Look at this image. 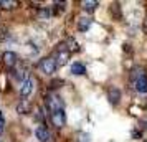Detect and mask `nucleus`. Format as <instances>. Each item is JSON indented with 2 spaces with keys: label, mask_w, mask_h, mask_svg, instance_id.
Masks as SVG:
<instances>
[{
  "label": "nucleus",
  "mask_w": 147,
  "mask_h": 142,
  "mask_svg": "<svg viewBox=\"0 0 147 142\" xmlns=\"http://www.w3.org/2000/svg\"><path fill=\"white\" fill-rule=\"evenodd\" d=\"M71 73L76 75V76L86 75V66H84L83 63H73V65H71Z\"/></svg>",
  "instance_id": "obj_10"
},
{
  "label": "nucleus",
  "mask_w": 147,
  "mask_h": 142,
  "mask_svg": "<svg viewBox=\"0 0 147 142\" xmlns=\"http://www.w3.org/2000/svg\"><path fill=\"white\" fill-rule=\"evenodd\" d=\"M51 122H53L55 127H65V124H66V116L63 111H56V112H51Z\"/></svg>",
  "instance_id": "obj_4"
},
{
  "label": "nucleus",
  "mask_w": 147,
  "mask_h": 142,
  "mask_svg": "<svg viewBox=\"0 0 147 142\" xmlns=\"http://www.w3.org/2000/svg\"><path fill=\"white\" fill-rule=\"evenodd\" d=\"M0 7L7 8V10H10V8H15L17 7V2H13V0H2L0 2Z\"/></svg>",
  "instance_id": "obj_15"
},
{
  "label": "nucleus",
  "mask_w": 147,
  "mask_h": 142,
  "mask_svg": "<svg viewBox=\"0 0 147 142\" xmlns=\"http://www.w3.org/2000/svg\"><path fill=\"white\" fill-rule=\"evenodd\" d=\"M38 18H40V20H48V18H50V10H47V8L40 10V12H38Z\"/></svg>",
  "instance_id": "obj_16"
},
{
  "label": "nucleus",
  "mask_w": 147,
  "mask_h": 142,
  "mask_svg": "<svg viewBox=\"0 0 147 142\" xmlns=\"http://www.w3.org/2000/svg\"><path fill=\"white\" fill-rule=\"evenodd\" d=\"M66 50L69 51V53H76V51H80V45L76 43V40L74 38H68L66 40Z\"/></svg>",
  "instance_id": "obj_11"
},
{
  "label": "nucleus",
  "mask_w": 147,
  "mask_h": 142,
  "mask_svg": "<svg viewBox=\"0 0 147 142\" xmlns=\"http://www.w3.org/2000/svg\"><path fill=\"white\" fill-rule=\"evenodd\" d=\"M32 91H33V81H32L30 78L23 79V83H22V88H20L22 98H28V96L32 94Z\"/></svg>",
  "instance_id": "obj_5"
},
{
  "label": "nucleus",
  "mask_w": 147,
  "mask_h": 142,
  "mask_svg": "<svg viewBox=\"0 0 147 142\" xmlns=\"http://www.w3.org/2000/svg\"><path fill=\"white\" fill-rule=\"evenodd\" d=\"M107 98H109L111 104H117V101L121 99V91L116 86H113V88L107 89Z\"/></svg>",
  "instance_id": "obj_8"
},
{
  "label": "nucleus",
  "mask_w": 147,
  "mask_h": 142,
  "mask_svg": "<svg viewBox=\"0 0 147 142\" xmlns=\"http://www.w3.org/2000/svg\"><path fill=\"white\" fill-rule=\"evenodd\" d=\"M35 135H36V139L40 142H48L50 141V132H48V129L45 126H40V127H36L35 131Z\"/></svg>",
  "instance_id": "obj_7"
},
{
  "label": "nucleus",
  "mask_w": 147,
  "mask_h": 142,
  "mask_svg": "<svg viewBox=\"0 0 147 142\" xmlns=\"http://www.w3.org/2000/svg\"><path fill=\"white\" fill-rule=\"evenodd\" d=\"M3 126H5V119H3V114L0 112V131L3 129Z\"/></svg>",
  "instance_id": "obj_17"
},
{
  "label": "nucleus",
  "mask_w": 147,
  "mask_h": 142,
  "mask_svg": "<svg viewBox=\"0 0 147 142\" xmlns=\"http://www.w3.org/2000/svg\"><path fill=\"white\" fill-rule=\"evenodd\" d=\"M136 89L139 93H147V76H140V78H136V83H134Z\"/></svg>",
  "instance_id": "obj_9"
},
{
  "label": "nucleus",
  "mask_w": 147,
  "mask_h": 142,
  "mask_svg": "<svg viewBox=\"0 0 147 142\" xmlns=\"http://www.w3.org/2000/svg\"><path fill=\"white\" fill-rule=\"evenodd\" d=\"M91 27V18H80L78 22V28H80L81 32H88Z\"/></svg>",
  "instance_id": "obj_14"
},
{
  "label": "nucleus",
  "mask_w": 147,
  "mask_h": 142,
  "mask_svg": "<svg viewBox=\"0 0 147 142\" xmlns=\"http://www.w3.org/2000/svg\"><path fill=\"white\" fill-rule=\"evenodd\" d=\"M2 60H3V65L7 68H13L17 65V55L13 51H5L3 56H2Z\"/></svg>",
  "instance_id": "obj_6"
},
{
  "label": "nucleus",
  "mask_w": 147,
  "mask_h": 142,
  "mask_svg": "<svg viewBox=\"0 0 147 142\" xmlns=\"http://www.w3.org/2000/svg\"><path fill=\"white\" fill-rule=\"evenodd\" d=\"M69 55L71 53L65 48V45H60L58 51H56V56H55V63H56V66H65V65L68 63V60H69Z\"/></svg>",
  "instance_id": "obj_2"
},
{
  "label": "nucleus",
  "mask_w": 147,
  "mask_h": 142,
  "mask_svg": "<svg viewBox=\"0 0 147 142\" xmlns=\"http://www.w3.org/2000/svg\"><path fill=\"white\" fill-rule=\"evenodd\" d=\"M63 106H65V102L61 99L58 94H48L47 96V108L51 111V112H56V111H63Z\"/></svg>",
  "instance_id": "obj_1"
},
{
  "label": "nucleus",
  "mask_w": 147,
  "mask_h": 142,
  "mask_svg": "<svg viewBox=\"0 0 147 142\" xmlns=\"http://www.w3.org/2000/svg\"><path fill=\"white\" fill-rule=\"evenodd\" d=\"M80 141H81V142H89V135H88V134H83V135L80 137Z\"/></svg>",
  "instance_id": "obj_18"
},
{
  "label": "nucleus",
  "mask_w": 147,
  "mask_h": 142,
  "mask_svg": "<svg viewBox=\"0 0 147 142\" xmlns=\"http://www.w3.org/2000/svg\"><path fill=\"white\" fill-rule=\"evenodd\" d=\"M81 5H83V8H84L86 12H94V10L98 8L99 3H98V2H94V0H84Z\"/></svg>",
  "instance_id": "obj_12"
},
{
  "label": "nucleus",
  "mask_w": 147,
  "mask_h": 142,
  "mask_svg": "<svg viewBox=\"0 0 147 142\" xmlns=\"http://www.w3.org/2000/svg\"><path fill=\"white\" fill-rule=\"evenodd\" d=\"M40 68L45 75H53L58 66H56V63H55L53 58H43V60L40 61Z\"/></svg>",
  "instance_id": "obj_3"
},
{
  "label": "nucleus",
  "mask_w": 147,
  "mask_h": 142,
  "mask_svg": "<svg viewBox=\"0 0 147 142\" xmlns=\"http://www.w3.org/2000/svg\"><path fill=\"white\" fill-rule=\"evenodd\" d=\"M17 111L20 112V114H27L28 111H30V102L27 99H23V101L18 102V106H17Z\"/></svg>",
  "instance_id": "obj_13"
}]
</instances>
